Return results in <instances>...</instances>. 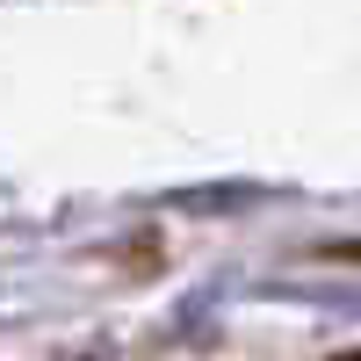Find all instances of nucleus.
Instances as JSON below:
<instances>
[{"instance_id": "f257e3e1", "label": "nucleus", "mask_w": 361, "mask_h": 361, "mask_svg": "<svg viewBox=\"0 0 361 361\" xmlns=\"http://www.w3.org/2000/svg\"><path fill=\"white\" fill-rule=\"evenodd\" d=\"M333 361H361V347H354V354H333Z\"/></svg>"}]
</instances>
